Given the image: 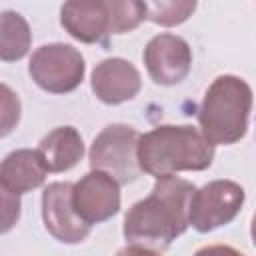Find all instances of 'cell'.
Listing matches in <instances>:
<instances>
[{
  "label": "cell",
  "mask_w": 256,
  "mask_h": 256,
  "mask_svg": "<svg viewBox=\"0 0 256 256\" xmlns=\"http://www.w3.org/2000/svg\"><path fill=\"white\" fill-rule=\"evenodd\" d=\"M116 256H160V254H158V252H154V250H148V248H142V246H134V244H130V246L122 248Z\"/></svg>",
  "instance_id": "ffe728a7"
},
{
  "label": "cell",
  "mask_w": 256,
  "mask_h": 256,
  "mask_svg": "<svg viewBox=\"0 0 256 256\" xmlns=\"http://www.w3.org/2000/svg\"><path fill=\"white\" fill-rule=\"evenodd\" d=\"M252 90L238 76H218L204 94L198 120L210 144H234L246 134Z\"/></svg>",
  "instance_id": "3957f363"
},
{
  "label": "cell",
  "mask_w": 256,
  "mask_h": 256,
  "mask_svg": "<svg viewBox=\"0 0 256 256\" xmlns=\"http://www.w3.org/2000/svg\"><path fill=\"white\" fill-rule=\"evenodd\" d=\"M48 172H64L78 164L84 154L82 136L72 126H60L48 132L38 146Z\"/></svg>",
  "instance_id": "4fadbf2b"
},
{
  "label": "cell",
  "mask_w": 256,
  "mask_h": 256,
  "mask_svg": "<svg viewBox=\"0 0 256 256\" xmlns=\"http://www.w3.org/2000/svg\"><path fill=\"white\" fill-rule=\"evenodd\" d=\"M108 12H110V34H122L134 30L144 18H148L146 2L136 0H108Z\"/></svg>",
  "instance_id": "9a60e30c"
},
{
  "label": "cell",
  "mask_w": 256,
  "mask_h": 256,
  "mask_svg": "<svg viewBox=\"0 0 256 256\" xmlns=\"http://www.w3.org/2000/svg\"><path fill=\"white\" fill-rule=\"evenodd\" d=\"M194 256H244V254L238 252V250H234L232 246L212 244V246H204V248H200Z\"/></svg>",
  "instance_id": "d6986e66"
},
{
  "label": "cell",
  "mask_w": 256,
  "mask_h": 256,
  "mask_svg": "<svg viewBox=\"0 0 256 256\" xmlns=\"http://www.w3.org/2000/svg\"><path fill=\"white\" fill-rule=\"evenodd\" d=\"M196 188L176 176L158 178L150 196L136 202L124 218L130 244L154 252L166 250L190 224V202Z\"/></svg>",
  "instance_id": "6da1fadb"
},
{
  "label": "cell",
  "mask_w": 256,
  "mask_h": 256,
  "mask_svg": "<svg viewBox=\"0 0 256 256\" xmlns=\"http://www.w3.org/2000/svg\"><path fill=\"white\" fill-rule=\"evenodd\" d=\"M72 204L86 224H98L112 218L120 210L118 182L98 170L88 172L72 188Z\"/></svg>",
  "instance_id": "ba28073f"
},
{
  "label": "cell",
  "mask_w": 256,
  "mask_h": 256,
  "mask_svg": "<svg viewBox=\"0 0 256 256\" xmlns=\"http://www.w3.org/2000/svg\"><path fill=\"white\" fill-rule=\"evenodd\" d=\"M64 30L80 42H100L110 34V12L104 0H72L60 10Z\"/></svg>",
  "instance_id": "30bf717a"
},
{
  "label": "cell",
  "mask_w": 256,
  "mask_h": 256,
  "mask_svg": "<svg viewBox=\"0 0 256 256\" xmlns=\"http://www.w3.org/2000/svg\"><path fill=\"white\" fill-rule=\"evenodd\" d=\"M46 164L38 150H14L0 166V186L10 194H24L38 188L46 178Z\"/></svg>",
  "instance_id": "7c38bea8"
},
{
  "label": "cell",
  "mask_w": 256,
  "mask_h": 256,
  "mask_svg": "<svg viewBox=\"0 0 256 256\" xmlns=\"http://www.w3.org/2000/svg\"><path fill=\"white\" fill-rule=\"evenodd\" d=\"M148 20L160 26H176L192 16L196 2H146Z\"/></svg>",
  "instance_id": "2e32d148"
},
{
  "label": "cell",
  "mask_w": 256,
  "mask_h": 256,
  "mask_svg": "<svg viewBox=\"0 0 256 256\" xmlns=\"http://www.w3.org/2000/svg\"><path fill=\"white\" fill-rule=\"evenodd\" d=\"M250 232H252V242H254V246H256V214H254V218H252V228H250Z\"/></svg>",
  "instance_id": "44dd1931"
},
{
  "label": "cell",
  "mask_w": 256,
  "mask_h": 256,
  "mask_svg": "<svg viewBox=\"0 0 256 256\" xmlns=\"http://www.w3.org/2000/svg\"><path fill=\"white\" fill-rule=\"evenodd\" d=\"M20 216V198L2 190V232H8Z\"/></svg>",
  "instance_id": "ac0fdd59"
},
{
  "label": "cell",
  "mask_w": 256,
  "mask_h": 256,
  "mask_svg": "<svg viewBox=\"0 0 256 256\" xmlns=\"http://www.w3.org/2000/svg\"><path fill=\"white\" fill-rule=\"evenodd\" d=\"M0 92H2V136H6L14 128V124H18L20 102H18L16 94L6 84H2Z\"/></svg>",
  "instance_id": "e0dca14e"
},
{
  "label": "cell",
  "mask_w": 256,
  "mask_h": 256,
  "mask_svg": "<svg viewBox=\"0 0 256 256\" xmlns=\"http://www.w3.org/2000/svg\"><path fill=\"white\" fill-rule=\"evenodd\" d=\"M214 144L192 126H158L140 136V170L164 178L180 170H204L212 164Z\"/></svg>",
  "instance_id": "7a4b0ae2"
},
{
  "label": "cell",
  "mask_w": 256,
  "mask_h": 256,
  "mask_svg": "<svg viewBox=\"0 0 256 256\" xmlns=\"http://www.w3.org/2000/svg\"><path fill=\"white\" fill-rule=\"evenodd\" d=\"M84 58L74 46L46 44L32 54L28 72L42 90L66 94L78 88L84 78Z\"/></svg>",
  "instance_id": "5b68a950"
},
{
  "label": "cell",
  "mask_w": 256,
  "mask_h": 256,
  "mask_svg": "<svg viewBox=\"0 0 256 256\" xmlns=\"http://www.w3.org/2000/svg\"><path fill=\"white\" fill-rule=\"evenodd\" d=\"M144 64L156 84L174 86L188 76L192 66V52L186 40L180 36L160 34L146 44Z\"/></svg>",
  "instance_id": "9c48e42d"
},
{
  "label": "cell",
  "mask_w": 256,
  "mask_h": 256,
  "mask_svg": "<svg viewBox=\"0 0 256 256\" xmlns=\"http://www.w3.org/2000/svg\"><path fill=\"white\" fill-rule=\"evenodd\" d=\"M72 184L52 182L42 192V218L46 230L64 244H78L90 234L86 224L74 210Z\"/></svg>",
  "instance_id": "52a82bcc"
},
{
  "label": "cell",
  "mask_w": 256,
  "mask_h": 256,
  "mask_svg": "<svg viewBox=\"0 0 256 256\" xmlns=\"http://www.w3.org/2000/svg\"><path fill=\"white\" fill-rule=\"evenodd\" d=\"M244 204V190L232 180H214L194 192L190 224L198 232H210L236 218Z\"/></svg>",
  "instance_id": "8992f818"
},
{
  "label": "cell",
  "mask_w": 256,
  "mask_h": 256,
  "mask_svg": "<svg viewBox=\"0 0 256 256\" xmlns=\"http://www.w3.org/2000/svg\"><path fill=\"white\" fill-rule=\"evenodd\" d=\"M0 58L4 62L20 60L30 48V28L28 22L18 12H4L0 20Z\"/></svg>",
  "instance_id": "5bb4252c"
},
{
  "label": "cell",
  "mask_w": 256,
  "mask_h": 256,
  "mask_svg": "<svg viewBox=\"0 0 256 256\" xmlns=\"http://www.w3.org/2000/svg\"><path fill=\"white\" fill-rule=\"evenodd\" d=\"M140 74L124 58L102 60L92 70V90L104 104H120L132 100L140 90Z\"/></svg>",
  "instance_id": "8fae6325"
},
{
  "label": "cell",
  "mask_w": 256,
  "mask_h": 256,
  "mask_svg": "<svg viewBox=\"0 0 256 256\" xmlns=\"http://www.w3.org/2000/svg\"><path fill=\"white\" fill-rule=\"evenodd\" d=\"M138 142L140 134L126 124L106 126L90 146L92 170L112 176L118 184H128L138 178Z\"/></svg>",
  "instance_id": "277c9868"
}]
</instances>
